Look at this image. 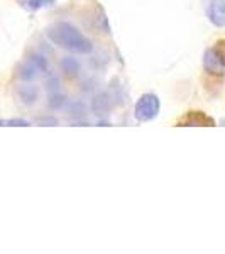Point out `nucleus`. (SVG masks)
Listing matches in <instances>:
<instances>
[{
	"instance_id": "nucleus-1",
	"label": "nucleus",
	"mask_w": 225,
	"mask_h": 254,
	"mask_svg": "<svg viewBox=\"0 0 225 254\" xmlns=\"http://www.w3.org/2000/svg\"><path fill=\"white\" fill-rule=\"evenodd\" d=\"M49 39L55 44H58L59 48L68 49L73 53H80V55H87L93 49V44L87 36L73 27L68 22H58L48 31Z\"/></svg>"
},
{
	"instance_id": "nucleus-2",
	"label": "nucleus",
	"mask_w": 225,
	"mask_h": 254,
	"mask_svg": "<svg viewBox=\"0 0 225 254\" xmlns=\"http://www.w3.org/2000/svg\"><path fill=\"white\" fill-rule=\"evenodd\" d=\"M203 68L214 76L225 75V39H219L203 55Z\"/></svg>"
},
{
	"instance_id": "nucleus-3",
	"label": "nucleus",
	"mask_w": 225,
	"mask_h": 254,
	"mask_svg": "<svg viewBox=\"0 0 225 254\" xmlns=\"http://www.w3.org/2000/svg\"><path fill=\"white\" fill-rule=\"evenodd\" d=\"M159 107H161V102L156 93H144L134 107V117L139 122H149L158 117Z\"/></svg>"
},
{
	"instance_id": "nucleus-4",
	"label": "nucleus",
	"mask_w": 225,
	"mask_h": 254,
	"mask_svg": "<svg viewBox=\"0 0 225 254\" xmlns=\"http://www.w3.org/2000/svg\"><path fill=\"white\" fill-rule=\"evenodd\" d=\"M205 15L214 26H225V0H203Z\"/></svg>"
},
{
	"instance_id": "nucleus-5",
	"label": "nucleus",
	"mask_w": 225,
	"mask_h": 254,
	"mask_svg": "<svg viewBox=\"0 0 225 254\" xmlns=\"http://www.w3.org/2000/svg\"><path fill=\"white\" fill-rule=\"evenodd\" d=\"M176 124L179 127H185V126H193V127H214L215 121L210 116H207L205 112H200V110H188L185 116H181L178 119Z\"/></svg>"
},
{
	"instance_id": "nucleus-6",
	"label": "nucleus",
	"mask_w": 225,
	"mask_h": 254,
	"mask_svg": "<svg viewBox=\"0 0 225 254\" xmlns=\"http://www.w3.org/2000/svg\"><path fill=\"white\" fill-rule=\"evenodd\" d=\"M44 66H46V63H44V60H43V56H41V60H39V56H34V58H31L29 61H26V63L20 66V78H24V80H29L32 78V76L36 75V73L39 71V69H43Z\"/></svg>"
},
{
	"instance_id": "nucleus-7",
	"label": "nucleus",
	"mask_w": 225,
	"mask_h": 254,
	"mask_svg": "<svg viewBox=\"0 0 225 254\" xmlns=\"http://www.w3.org/2000/svg\"><path fill=\"white\" fill-rule=\"evenodd\" d=\"M17 2L24 7V9L38 10L39 7H43V5H44V2H46V0H17Z\"/></svg>"
},
{
	"instance_id": "nucleus-8",
	"label": "nucleus",
	"mask_w": 225,
	"mask_h": 254,
	"mask_svg": "<svg viewBox=\"0 0 225 254\" xmlns=\"http://www.w3.org/2000/svg\"><path fill=\"white\" fill-rule=\"evenodd\" d=\"M3 126H29V122L24 119H10V121H3Z\"/></svg>"
}]
</instances>
